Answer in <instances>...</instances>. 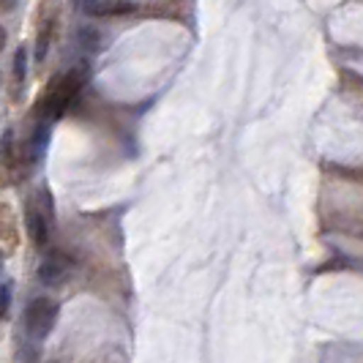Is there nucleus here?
<instances>
[{
    "label": "nucleus",
    "mask_w": 363,
    "mask_h": 363,
    "mask_svg": "<svg viewBox=\"0 0 363 363\" xmlns=\"http://www.w3.org/2000/svg\"><path fill=\"white\" fill-rule=\"evenodd\" d=\"M25 227H28V235L36 246H44L50 240V224H47V216L41 213V208H28L25 213Z\"/></svg>",
    "instance_id": "39448f33"
},
{
    "label": "nucleus",
    "mask_w": 363,
    "mask_h": 363,
    "mask_svg": "<svg viewBox=\"0 0 363 363\" xmlns=\"http://www.w3.org/2000/svg\"><path fill=\"white\" fill-rule=\"evenodd\" d=\"M82 85H85V69H72L69 74L57 77L50 85V91L44 93V99L38 101V107L33 109L36 121L52 123L55 118H60L69 109V104L77 99V93L82 91Z\"/></svg>",
    "instance_id": "f257e3e1"
},
{
    "label": "nucleus",
    "mask_w": 363,
    "mask_h": 363,
    "mask_svg": "<svg viewBox=\"0 0 363 363\" xmlns=\"http://www.w3.org/2000/svg\"><path fill=\"white\" fill-rule=\"evenodd\" d=\"M74 271V262L69 255H63V252H47L44 259L38 262V281L41 284H47V287H60V284H66L69 281V276Z\"/></svg>",
    "instance_id": "7ed1b4c3"
},
{
    "label": "nucleus",
    "mask_w": 363,
    "mask_h": 363,
    "mask_svg": "<svg viewBox=\"0 0 363 363\" xmlns=\"http://www.w3.org/2000/svg\"><path fill=\"white\" fill-rule=\"evenodd\" d=\"M85 14H96V17H123L137 9V3L131 0H82Z\"/></svg>",
    "instance_id": "20e7f679"
},
{
    "label": "nucleus",
    "mask_w": 363,
    "mask_h": 363,
    "mask_svg": "<svg viewBox=\"0 0 363 363\" xmlns=\"http://www.w3.org/2000/svg\"><path fill=\"white\" fill-rule=\"evenodd\" d=\"M3 47H6V30L0 28V52H3Z\"/></svg>",
    "instance_id": "9b49d317"
},
{
    "label": "nucleus",
    "mask_w": 363,
    "mask_h": 363,
    "mask_svg": "<svg viewBox=\"0 0 363 363\" xmlns=\"http://www.w3.org/2000/svg\"><path fill=\"white\" fill-rule=\"evenodd\" d=\"M55 320H57V306H55L50 298H36L28 309H25V333L33 339V342H41L47 339V333L55 328Z\"/></svg>",
    "instance_id": "f03ea898"
},
{
    "label": "nucleus",
    "mask_w": 363,
    "mask_h": 363,
    "mask_svg": "<svg viewBox=\"0 0 363 363\" xmlns=\"http://www.w3.org/2000/svg\"><path fill=\"white\" fill-rule=\"evenodd\" d=\"M0 159L9 167H17V143H14V128H6L0 137Z\"/></svg>",
    "instance_id": "423d86ee"
},
{
    "label": "nucleus",
    "mask_w": 363,
    "mask_h": 363,
    "mask_svg": "<svg viewBox=\"0 0 363 363\" xmlns=\"http://www.w3.org/2000/svg\"><path fill=\"white\" fill-rule=\"evenodd\" d=\"M47 47H50V28H47V30H41V38H38V44H36V57H38V60H44Z\"/></svg>",
    "instance_id": "1a4fd4ad"
},
{
    "label": "nucleus",
    "mask_w": 363,
    "mask_h": 363,
    "mask_svg": "<svg viewBox=\"0 0 363 363\" xmlns=\"http://www.w3.org/2000/svg\"><path fill=\"white\" fill-rule=\"evenodd\" d=\"M0 273H3V255H0Z\"/></svg>",
    "instance_id": "f8f14e48"
},
{
    "label": "nucleus",
    "mask_w": 363,
    "mask_h": 363,
    "mask_svg": "<svg viewBox=\"0 0 363 363\" xmlns=\"http://www.w3.org/2000/svg\"><path fill=\"white\" fill-rule=\"evenodd\" d=\"M25 77H28V52L17 50V55H14V79L25 82Z\"/></svg>",
    "instance_id": "0eeeda50"
},
{
    "label": "nucleus",
    "mask_w": 363,
    "mask_h": 363,
    "mask_svg": "<svg viewBox=\"0 0 363 363\" xmlns=\"http://www.w3.org/2000/svg\"><path fill=\"white\" fill-rule=\"evenodd\" d=\"M9 306H11V284H3L0 287V320L9 314Z\"/></svg>",
    "instance_id": "6e6552de"
},
{
    "label": "nucleus",
    "mask_w": 363,
    "mask_h": 363,
    "mask_svg": "<svg viewBox=\"0 0 363 363\" xmlns=\"http://www.w3.org/2000/svg\"><path fill=\"white\" fill-rule=\"evenodd\" d=\"M79 41H82V44H88V47H96V41H99V38H96V30H93V28L79 30Z\"/></svg>",
    "instance_id": "9d476101"
}]
</instances>
